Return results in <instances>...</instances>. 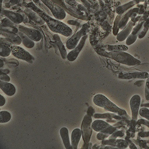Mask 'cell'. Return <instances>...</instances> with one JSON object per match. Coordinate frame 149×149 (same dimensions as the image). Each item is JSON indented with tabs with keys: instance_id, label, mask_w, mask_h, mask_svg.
I'll use <instances>...</instances> for the list:
<instances>
[{
	"instance_id": "cell-15",
	"label": "cell",
	"mask_w": 149,
	"mask_h": 149,
	"mask_svg": "<svg viewBox=\"0 0 149 149\" xmlns=\"http://www.w3.org/2000/svg\"><path fill=\"white\" fill-rule=\"evenodd\" d=\"M144 21H141V22L138 21L139 23H138V25L133 29L132 31L131 32V34L127 39L126 44L127 45H131L136 42L137 38L138 37V35L141 33V31L142 30Z\"/></svg>"
},
{
	"instance_id": "cell-6",
	"label": "cell",
	"mask_w": 149,
	"mask_h": 149,
	"mask_svg": "<svg viewBox=\"0 0 149 149\" xmlns=\"http://www.w3.org/2000/svg\"><path fill=\"white\" fill-rule=\"evenodd\" d=\"M92 128L96 132L104 133L110 136L117 130L116 127L101 120H95L92 123Z\"/></svg>"
},
{
	"instance_id": "cell-25",
	"label": "cell",
	"mask_w": 149,
	"mask_h": 149,
	"mask_svg": "<svg viewBox=\"0 0 149 149\" xmlns=\"http://www.w3.org/2000/svg\"><path fill=\"white\" fill-rule=\"evenodd\" d=\"M54 40L55 41L56 45L58 47V49L59 50L60 56H62V58L63 59H67V53L66 51L65 45H63V43L62 42L59 35L58 33L55 34L53 35Z\"/></svg>"
},
{
	"instance_id": "cell-3",
	"label": "cell",
	"mask_w": 149,
	"mask_h": 149,
	"mask_svg": "<svg viewBox=\"0 0 149 149\" xmlns=\"http://www.w3.org/2000/svg\"><path fill=\"white\" fill-rule=\"evenodd\" d=\"M93 102L96 105L101 107L108 111L114 113L117 115L122 117L124 119H130V117L127 114L125 110L119 108L117 105L112 102L107 97L102 95L98 94L94 96Z\"/></svg>"
},
{
	"instance_id": "cell-46",
	"label": "cell",
	"mask_w": 149,
	"mask_h": 149,
	"mask_svg": "<svg viewBox=\"0 0 149 149\" xmlns=\"http://www.w3.org/2000/svg\"><path fill=\"white\" fill-rule=\"evenodd\" d=\"M67 23L70 25H76L77 26V24H79L77 22L74 20H69L67 21Z\"/></svg>"
},
{
	"instance_id": "cell-19",
	"label": "cell",
	"mask_w": 149,
	"mask_h": 149,
	"mask_svg": "<svg viewBox=\"0 0 149 149\" xmlns=\"http://www.w3.org/2000/svg\"><path fill=\"white\" fill-rule=\"evenodd\" d=\"M1 34L14 45L18 46L22 43L21 38L15 33L10 31H1Z\"/></svg>"
},
{
	"instance_id": "cell-45",
	"label": "cell",
	"mask_w": 149,
	"mask_h": 149,
	"mask_svg": "<svg viewBox=\"0 0 149 149\" xmlns=\"http://www.w3.org/2000/svg\"><path fill=\"white\" fill-rule=\"evenodd\" d=\"M138 135L141 137H146L149 136V132H141L138 134Z\"/></svg>"
},
{
	"instance_id": "cell-52",
	"label": "cell",
	"mask_w": 149,
	"mask_h": 149,
	"mask_svg": "<svg viewBox=\"0 0 149 149\" xmlns=\"http://www.w3.org/2000/svg\"><path fill=\"white\" fill-rule=\"evenodd\" d=\"M132 1H133V0H132Z\"/></svg>"
},
{
	"instance_id": "cell-5",
	"label": "cell",
	"mask_w": 149,
	"mask_h": 149,
	"mask_svg": "<svg viewBox=\"0 0 149 149\" xmlns=\"http://www.w3.org/2000/svg\"><path fill=\"white\" fill-rule=\"evenodd\" d=\"M90 24L88 23H85L82 26V28L79 31L72 35L71 37L68 40L66 43V47L68 49L73 50L75 48L82 37L87 35L90 31Z\"/></svg>"
},
{
	"instance_id": "cell-13",
	"label": "cell",
	"mask_w": 149,
	"mask_h": 149,
	"mask_svg": "<svg viewBox=\"0 0 149 149\" xmlns=\"http://www.w3.org/2000/svg\"><path fill=\"white\" fill-rule=\"evenodd\" d=\"M149 74L145 72H121L118 75L119 79L130 80L132 79H147Z\"/></svg>"
},
{
	"instance_id": "cell-33",
	"label": "cell",
	"mask_w": 149,
	"mask_h": 149,
	"mask_svg": "<svg viewBox=\"0 0 149 149\" xmlns=\"http://www.w3.org/2000/svg\"><path fill=\"white\" fill-rule=\"evenodd\" d=\"M149 29V18H147L143 24V28L142 29V31L140 33L138 38L139 39H142L145 37L147 31Z\"/></svg>"
},
{
	"instance_id": "cell-8",
	"label": "cell",
	"mask_w": 149,
	"mask_h": 149,
	"mask_svg": "<svg viewBox=\"0 0 149 149\" xmlns=\"http://www.w3.org/2000/svg\"><path fill=\"white\" fill-rule=\"evenodd\" d=\"M51 1H52L53 2L60 6L68 14H69L73 17H75L76 18H78L84 20L83 18L85 17L84 13L81 10H77L72 6H69V4L65 2V0H51Z\"/></svg>"
},
{
	"instance_id": "cell-20",
	"label": "cell",
	"mask_w": 149,
	"mask_h": 149,
	"mask_svg": "<svg viewBox=\"0 0 149 149\" xmlns=\"http://www.w3.org/2000/svg\"><path fill=\"white\" fill-rule=\"evenodd\" d=\"M0 88L5 94L10 97L14 95L16 92L15 86L9 82L0 80Z\"/></svg>"
},
{
	"instance_id": "cell-36",
	"label": "cell",
	"mask_w": 149,
	"mask_h": 149,
	"mask_svg": "<svg viewBox=\"0 0 149 149\" xmlns=\"http://www.w3.org/2000/svg\"><path fill=\"white\" fill-rule=\"evenodd\" d=\"M0 80L4 81V82H10V78L9 77V76L7 74L4 73V72H2L1 70V72H0Z\"/></svg>"
},
{
	"instance_id": "cell-35",
	"label": "cell",
	"mask_w": 149,
	"mask_h": 149,
	"mask_svg": "<svg viewBox=\"0 0 149 149\" xmlns=\"http://www.w3.org/2000/svg\"><path fill=\"white\" fill-rule=\"evenodd\" d=\"M139 114L149 121V110L146 108H143L139 111Z\"/></svg>"
},
{
	"instance_id": "cell-29",
	"label": "cell",
	"mask_w": 149,
	"mask_h": 149,
	"mask_svg": "<svg viewBox=\"0 0 149 149\" xmlns=\"http://www.w3.org/2000/svg\"><path fill=\"white\" fill-rule=\"evenodd\" d=\"M65 2L69 4V6L77 10L86 11V8L83 4H79L76 0H65Z\"/></svg>"
},
{
	"instance_id": "cell-11",
	"label": "cell",
	"mask_w": 149,
	"mask_h": 149,
	"mask_svg": "<svg viewBox=\"0 0 149 149\" xmlns=\"http://www.w3.org/2000/svg\"><path fill=\"white\" fill-rule=\"evenodd\" d=\"M17 28L19 31L25 34L34 42H39L42 39L41 33L37 30L29 28L20 25V24L17 25Z\"/></svg>"
},
{
	"instance_id": "cell-12",
	"label": "cell",
	"mask_w": 149,
	"mask_h": 149,
	"mask_svg": "<svg viewBox=\"0 0 149 149\" xmlns=\"http://www.w3.org/2000/svg\"><path fill=\"white\" fill-rule=\"evenodd\" d=\"M88 37V36L87 34L82 37V38L80 40V42H79L77 46L68 54L67 56V59H68V61L70 62H73L77 58V56H79V54L84 46Z\"/></svg>"
},
{
	"instance_id": "cell-51",
	"label": "cell",
	"mask_w": 149,
	"mask_h": 149,
	"mask_svg": "<svg viewBox=\"0 0 149 149\" xmlns=\"http://www.w3.org/2000/svg\"><path fill=\"white\" fill-rule=\"evenodd\" d=\"M149 107V103H147V104H142L141 105V107Z\"/></svg>"
},
{
	"instance_id": "cell-34",
	"label": "cell",
	"mask_w": 149,
	"mask_h": 149,
	"mask_svg": "<svg viewBox=\"0 0 149 149\" xmlns=\"http://www.w3.org/2000/svg\"><path fill=\"white\" fill-rule=\"evenodd\" d=\"M1 26L3 27H12V28H17V24H15L12 21H11L8 18H4L1 20Z\"/></svg>"
},
{
	"instance_id": "cell-4",
	"label": "cell",
	"mask_w": 149,
	"mask_h": 149,
	"mask_svg": "<svg viewBox=\"0 0 149 149\" xmlns=\"http://www.w3.org/2000/svg\"><path fill=\"white\" fill-rule=\"evenodd\" d=\"M92 117L88 114H86L83 118L81 126L82 136L84 141L82 149H88L90 139L92 134Z\"/></svg>"
},
{
	"instance_id": "cell-47",
	"label": "cell",
	"mask_w": 149,
	"mask_h": 149,
	"mask_svg": "<svg viewBox=\"0 0 149 149\" xmlns=\"http://www.w3.org/2000/svg\"><path fill=\"white\" fill-rule=\"evenodd\" d=\"M143 83L144 81H136V83H135V84H134L138 86H142Z\"/></svg>"
},
{
	"instance_id": "cell-38",
	"label": "cell",
	"mask_w": 149,
	"mask_h": 149,
	"mask_svg": "<svg viewBox=\"0 0 149 149\" xmlns=\"http://www.w3.org/2000/svg\"><path fill=\"white\" fill-rule=\"evenodd\" d=\"M124 135V131L121 130V131H116L115 132L111 135V136H110L109 139H115L116 138L118 137V136H123Z\"/></svg>"
},
{
	"instance_id": "cell-23",
	"label": "cell",
	"mask_w": 149,
	"mask_h": 149,
	"mask_svg": "<svg viewBox=\"0 0 149 149\" xmlns=\"http://www.w3.org/2000/svg\"><path fill=\"white\" fill-rule=\"evenodd\" d=\"M24 13L27 15V17L30 18V19L34 21L35 22L40 24L43 25L45 24V21L43 19L42 17L35 12L32 10L30 8H27L24 10Z\"/></svg>"
},
{
	"instance_id": "cell-2",
	"label": "cell",
	"mask_w": 149,
	"mask_h": 149,
	"mask_svg": "<svg viewBox=\"0 0 149 149\" xmlns=\"http://www.w3.org/2000/svg\"><path fill=\"white\" fill-rule=\"evenodd\" d=\"M97 53L102 56L110 58L117 62L129 66L138 65L141 64V61L139 60L134 58L129 54L127 53L124 51L107 52L105 51L99 50L97 51Z\"/></svg>"
},
{
	"instance_id": "cell-40",
	"label": "cell",
	"mask_w": 149,
	"mask_h": 149,
	"mask_svg": "<svg viewBox=\"0 0 149 149\" xmlns=\"http://www.w3.org/2000/svg\"><path fill=\"white\" fill-rule=\"evenodd\" d=\"M77 1L78 2L82 3V4H83L86 8H90V7H91V4L89 3L88 0H77Z\"/></svg>"
},
{
	"instance_id": "cell-50",
	"label": "cell",
	"mask_w": 149,
	"mask_h": 149,
	"mask_svg": "<svg viewBox=\"0 0 149 149\" xmlns=\"http://www.w3.org/2000/svg\"><path fill=\"white\" fill-rule=\"evenodd\" d=\"M10 2L13 4H16L18 2V0H11Z\"/></svg>"
},
{
	"instance_id": "cell-41",
	"label": "cell",
	"mask_w": 149,
	"mask_h": 149,
	"mask_svg": "<svg viewBox=\"0 0 149 149\" xmlns=\"http://www.w3.org/2000/svg\"><path fill=\"white\" fill-rule=\"evenodd\" d=\"M149 16V11H147L144 13L143 16L141 17V19L139 20L140 22L141 21H145L148 18Z\"/></svg>"
},
{
	"instance_id": "cell-26",
	"label": "cell",
	"mask_w": 149,
	"mask_h": 149,
	"mask_svg": "<svg viewBox=\"0 0 149 149\" xmlns=\"http://www.w3.org/2000/svg\"><path fill=\"white\" fill-rule=\"evenodd\" d=\"M17 34L19 35V36L20 37L22 43L26 47L29 48V49L34 47V46L35 45L34 41L31 39L29 37L27 36V35H25V34L22 33L21 31H18Z\"/></svg>"
},
{
	"instance_id": "cell-16",
	"label": "cell",
	"mask_w": 149,
	"mask_h": 149,
	"mask_svg": "<svg viewBox=\"0 0 149 149\" xmlns=\"http://www.w3.org/2000/svg\"><path fill=\"white\" fill-rule=\"evenodd\" d=\"M139 11V9L138 8H134L131 9L127 12L124 15L122 19H121L119 24V29L122 30L124 27L128 24L129 19L130 18H135L137 15V14H138Z\"/></svg>"
},
{
	"instance_id": "cell-49",
	"label": "cell",
	"mask_w": 149,
	"mask_h": 149,
	"mask_svg": "<svg viewBox=\"0 0 149 149\" xmlns=\"http://www.w3.org/2000/svg\"><path fill=\"white\" fill-rule=\"evenodd\" d=\"M4 61H2V59H1L0 60V68H1L4 66Z\"/></svg>"
},
{
	"instance_id": "cell-44",
	"label": "cell",
	"mask_w": 149,
	"mask_h": 149,
	"mask_svg": "<svg viewBox=\"0 0 149 149\" xmlns=\"http://www.w3.org/2000/svg\"><path fill=\"white\" fill-rule=\"evenodd\" d=\"M6 99L1 95H0V106L1 107L6 103Z\"/></svg>"
},
{
	"instance_id": "cell-27",
	"label": "cell",
	"mask_w": 149,
	"mask_h": 149,
	"mask_svg": "<svg viewBox=\"0 0 149 149\" xmlns=\"http://www.w3.org/2000/svg\"><path fill=\"white\" fill-rule=\"evenodd\" d=\"M93 117L96 119H108L109 120H112V119L121 120L122 119V117L113 113H104V114H98L96 113L93 115Z\"/></svg>"
},
{
	"instance_id": "cell-1",
	"label": "cell",
	"mask_w": 149,
	"mask_h": 149,
	"mask_svg": "<svg viewBox=\"0 0 149 149\" xmlns=\"http://www.w3.org/2000/svg\"><path fill=\"white\" fill-rule=\"evenodd\" d=\"M26 7L37 13L46 23L49 29L54 33L60 34L65 37L70 36L73 33L72 29L70 27L58 19L52 18L40 9L34 3H29L27 4Z\"/></svg>"
},
{
	"instance_id": "cell-31",
	"label": "cell",
	"mask_w": 149,
	"mask_h": 149,
	"mask_svg": "<svg viewBox=\"0 0 149 149\" xmlns=\"http://www.w3.org/2000/svg\"><path fill=\"white\" fill-rule=\"evenodd\" d=\"M34 1V3L38 6L40 9L41 8V10L45 12V13H46L48 15L51 17L53 16L52 15V13L51 12V11L45 4L40 1V0H32Z\"/></svg>"
},
{
	"instance_id": "cell-7",
	"label": "cell",
	"mask_w": 149,
	"mask_h": 149,
	"mask_svg": "<svg viewBox=\"0 0 149 149\" xmlns=\"http://www.w3.org/2000/svg\"><path fill=\"white\" fill-rule=\"evenodd\" d=\"M49 9L54 17L58 20H63L66 17V13L63 9L51 0H40Z\"/></svg>"
},
{
	"instance_id": "cell-28",
	"label": "cell",
	"mask_w": 149,
	"mask_h": 149,
	"mask_svg": "<svg viewBox=\"0 0 149 149\" xmlns=\"http://www.w3.org/2000/svg\"><path fill=\"white\" fill-rule=\"evenodd\" d=\"M128 49V47L123 45H108L107 47V50L109 52H121L125 51H126Z\"/></svg>"
},
{
	"instance_id": "cell-42",
	"label": "cell",
	"mask_w": 149,
	"mask_h": 149,
	"mask_svg": "<svg viewBox=\"0 0 149 149\" xmlns=\"http://www.w3.org/2000/svg\"><path fill=\"white\" fill-rule=\"evenodd\" d=\"M137 123L140 124H143L149 127V121L143 119H140L137 122Z\"/></svg>"
},
{
	"instance_id": "cell-17",
	"label": "cell",
	"mask_w": 149,
	"mask_h": 149,
	"mask_svg": "<svg viewBox=\"0 0 149 149\" xmlns=\"http://www.w3.org/2000/svg\"><path fill=\"white\" fill-rule=\"evenodd\" d=\"M14 45L9 42L6 38H1L0 55L3 57H7L12 52V47Z\"/></svg>"
},
{
	"instance_id": "cell-37",
	"label": "cell",
	"mask_w": 149,
	"mask_h": 149,
	"mask_svg": "<svg viewBox=\"0 0 149 149\" xmlns=\"http://www.w3.org/2000/svg\"><path fill=\"white\" fill-rule=\"evenodd\" d=\"M145 96L146 100L149 101V76L147 79L146 83L145 84Z\"/></svg>"
},
{
	"instance_id": "cell-24",
	"label": "cell",
	"mask_w": 149,
	"mask_h": 149,
	"mask_svg": "<svg viewBox=\"0 0 149 149\" xmlns=\"http://www.w3.org/2000/svg\"><path fill=\"white\" fill-rule=\"evenodd\" d=\"M82 136V130L79 128H76L71 134V145L73 149L78 148L79 142Z\"/></svg>"
},
{
	"instance_id": "cell-22",
	"label": "cell",
	"mask_w": 149,
	"mask_h": 149,
	"mask_svg": "<svg viewBox=\"0 0 149 149\" xmlns=\"http://www.w3.org/2000/svg\"><path fill=\"white\" fill-rule=\"evenodd\" d=\"M60 133L65 148L66 149H73L70 141L69 132L67 128L65 127H62L60 130Z\"/></svg>"
},
{
	"instance_id": "cell-21",
	"label": "cell",
	"mask_w": 149,
	"mask_h": 149,
	"mask_svg": "<svg viewBox=\"0 0 149 149\" xmlns=\"http://www.w3.org/2000/svg\"><path fill=\"white\" fill-rule=\"evenodd\" d=\"M146 1L147 0H133L132 1H130L126 4L119 6V7H117L116 11L118 15L124 14L135 5L138 4L141 2L145 1Z\"/></svg>"
},
{
	"instance_id": "cell-10",
	"label": "cell",
	"mask_w": 149,
	"mask_h": 149,
	"mask_svg": "<svg viewBox=\"0 0 149 149\" xmlns=\"http://www.w3.org/2000/svg\"><path fill=\"white\" fill-rule=\"evenodd\" d=\"M141 16H138L135 18H132L131 20L128 23L127 25L124 28L120 33L117 35V40L119 42H122L127 39V37L129 36L132 31L133 27L135 26L137 22H138L141 19Z\"/></svg>"
},
{
	"instance_id": "cell-30",
	"label": "cell",
	"mask_w": 149,
	"mask_h": 149,
	"mask_svg": "<svg viewBox=\"0 0 149 149\" xmlns=\"http://www.w3.org/2000/svg\"><path fill=\"white\" fill-rule=\"evenodd\" d=\"M124 14L118 15V16L116 17L115 20L114 21V26L113 28V33L115 36H117L119 33V24Z\"/></svg>"
},
{
	"instance_id": "cell-9",
	"label": "cell",
	"mask_w": 149,
	"mask_h": 149,
	"mask_svg": "<svg viewBox=\"0 0 149 149\" xmlns=\"http://www.w3.org/2000/svg\"><path fill=\"white\" fill-rule=\"evenodd\" d=\"M12 54L15 58L25 61L29 63H32L34 60V56L21 47L13 45L12 47Z\"/></svg>"
},
{
	"instance_id": "cell-48",
	"label": "cell",
	"mask_w": 149,
	"mask_h": 149,
	"mask_svg": "<svg viewBox=\"0 0 149 149\" xmlns=\"http://www.w3.org/2000/svg\"><path fill=\"white\" fill-rule=\"evenodd\" d=\"M88 1L92 5H94V4H96V3H97L96 0H88Z\"/></svg>"
},
{
	"instance_id": "cell-39",
	"label": "cell",
	"mask_w": 149,
	"mask_h": 149,
	"mask_svg": "<svg viewBox=\"0 0 149 149\" xmlns=\"http://www.w3.org/2000/svg\"><path fill=\"white\" fill-rule=\"evenodd\" d=\"M110 135L104 133L99 132L97 135V139L100 141H103L109 136Z\"/></svg>"
},
{
	"instance_id": "cell-14",
	"label": "cell",
	"mask_w": 149,
	"mask_h": 149,
	"mask_svg": "<svg viewBox=\"0 0 149 149\" xmlns=\"http://www.w3.org/2000/svg\"><path fill=\"white\" fill-rule=\"evenodd\" d=\"M141 98L138 95H134L130 101V105L132 112V119L136 121L138 119V113L141 106Z\"/></svg>"
},
{
	"instance_id": "cell-32",
	"label": "cell",
	"mask_w": 149,
	"mask_h": 149,
	"mask_svg": "<svg viewBox=\"0 0 149 149\" xmlns=\"http://www.w3.org/2000/svg\"><path fill=\"white\" fill-rule=\"evenodd\" d=\"M11 119V114L7 111H1L0 112V123H6L8 122Z\"/></svg>"
},
{
	"instance_id": "cell-18",
	"label": "cell",
	"mask_w": 149,
	"mask_h": 149,
	"mask_svg": "<svg viewBox=\"0 0 149 149\" xmlns=\"http://www.w3.org/2000/svg\"><path fill=\"white\" fill-rule=\"evenodd\" d=\"M1 14L3 16L6 17L13 23H14L15 24L17 25L21 23L24 20L23 17L21 15L9 10H3V11H1Z\"/></svg>"
},
{
	"instance_id": "cell-43",
	"label": "cell",
	"mask_w": 149,
	"mask_h": 149,
	"mask_svg": "<svg viewBox=\"0 0 149 149\" xmlns=\"http://www.w3.org/2000/svg\"><path fill=\"white\" fill-rule=\"evenodd\" d=\"M94 113H95V111H94V110L93 107H90L88 108V109L87 111V114L92 117L93 116V114H94Z\"/></svg>"
}]
</instances>
